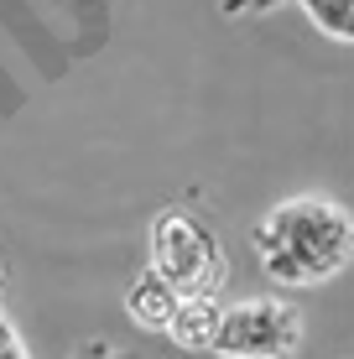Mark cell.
Listing matches in <instances>:
<instances>
[{"label": "cell", "mask_w": 354, "mask_h": 359, "mask_svg": "<svg viewBox=\"0 0 354 359\" xmlns=\"http://www.w3.org/2000/svg\"><path fill=\"white\" fill-rule=\"evenodd\" d=\"M0 359H32L27 349H21V333H16V323L6 318V307H0Z\"/></svg>", "instance_id": "52a82bcc"}, {"label": "cell", "mask_w": 354, "mask_h": 359, "mask_svg": "<svg viewBox=\"0 0 354 359\" xmlns=\"http://www.w3.org/2000/svg\"><path fill=\"white\" fill-rule=\"evenodd\" d=\"M302 349V313L282 297H245L219 307L209 354L219 359H292Z\"/></svg>", "instance_id": "3957f363"}, {"label": "cell", "mask_w": 354, "mask_h": 359, "mask_svg": "<svg viewBox=\"0 0 354 359\" xmlns=\"http://www.w3.org/2000/svg\"><path fill=\"white\" fill-rule=\"evenodd\" d=\"M219 297H182L172 323H167V339L177 349H209L214 344V328H219Z\"/></svg>", "instance_id": "5b68a950"}, {"label": "cell", "mask_w": 354, "mask_h": 359, "mask_svg": "<svg viewBox=\"0 0 354 359\" xmlns=\"http://www.w3.org/2000/svg\"><path fill=\"white\" fill-rule=\"evenodd\" d=\"M297 6L308 11V21L328 42H349L354 36V0H297Z\"/></svg>", "instance_id": "8992f818"}, {"label": "cell", "mask_w": 354, "mask_h": 359, "mask_svg": "<svg viewBox=\"0 0 354 359\" xmlns=\"http://www.w3.org/2000/svg\"><path fill=\"white\" fill-rule=\"evenodd\" d=\"M79 359H141V354H125V349H115V344L94 339V344H83V354H79Z\"/></svg>", "instance_id": "9c48e42d"}, {"label": "cell", "mask_w": 354, "mask_h": 359, "mask_svg": "<svg viewBox=\"0 0 354 359\" xmlns=\"http://www.w3.org/2000/svg\"><path fill=\"white\" fill-rule=\"evenodd\" d=\"M146 250H151V276L167 281L177 297H219L224 292V245H219V234L209 229V219L188 214V208H162V214L151 219V240H146Z\"/></svg>", "instance_id": "7a4b0ae2"}, {"label": "cell", "mask_w": 354, "mask_h": 359, "mask_svg": "<svg viewBox=\"0 0 354 359\" xmlns=\"http://www.w3.org/2000/svg\"><path fill=\"white\" fill-rule=\"evenodd\" d=\"M177 302H182V297L167 287V281H156L151 271H141V276L130 281V292H125V313L136 318L146 333H167V323H172V313H177Z\"/></svg>", "instance_id": "277c9868"}, {"label": "cell", "mask_w": 354, "mask_h": 359, "mask_svg": "<svg viewBox=\"0 0 354 359\" xmlns=\"http://www.w3.org/2000/svg\"><path fill=\"white\" fill-rule=\"evenodd\" d=\"M224 6V16H266V11H276L282 0H219Z\"/></svg>", "instance_id": "ba28073f"}, {"label": "cell", "mask_w": 354, "mask_h": 359, "mask_svg": "<svg viewBox=\"0 0 354 359\" xmlns=\"http://www.w3.org/2000/svg\"><path fill=\"white\" fill-rule=\"evenodd\" d=\"M6 287H11V266H6V255H0V297H6Z\"/></svg>", "instance_id": "30bf717a"}, {"label": "cell", "mask_w": 354, "mask_h": 359, "mask_svg": "<svg viewBox=\"0 0 354 359\" xmlns=\"http://www.w3.org/2000/svg\"><path fill=\"white\" fill-rule=\"evenodd\" d=\"M250 250L276 287H323L354 255L349 208L334 198H287L255 219Z\"/></svg>", "instance_id": "6da1fadb"}]
</instances>
